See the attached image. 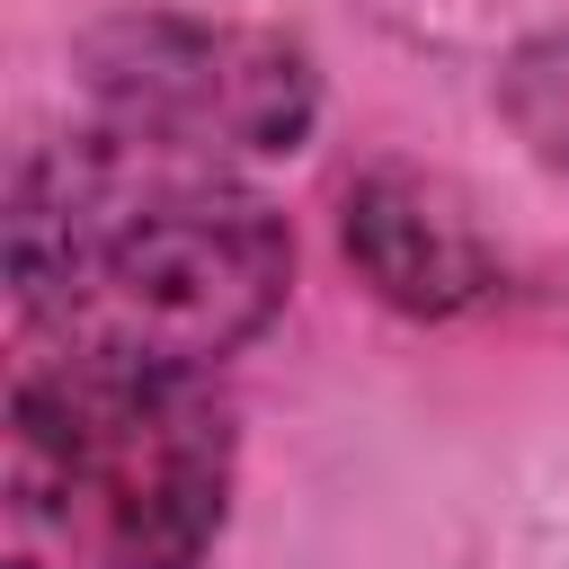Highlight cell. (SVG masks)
<instances>
[{
	"mask_svg": "<svg viewBox=\"0 0 569 569\" xmlns=\"http://www.w3.org/2000/svg\"><path fill=\"white\" fill-rule=\"evenodd\" d=\"M338 240H347V267L365 276V293L409 320H453L498 293V249L471 222L462 187H445L436 169H409V160L365 169L347 187Z\"/></svg>",
	"mask_w": 569,
	"mask_h": 569,
	"instance_id": "277c9868",
	"label": "cell"
},
{
	"mask_svg": "<svg viewBox=\"0 0 569 569\" xmlns=\"http://www.w3.org/2000/svg\"><path fill=\"white\" fill-rule=\"evenodd\" d=\"M240 489V418L196 365L36 347L9 382V498L71 569H204Z\"/></svg>",
	"mask_w": 569,
	"mask_h": 569,
	"instance_id": "7a4b0ae2",
	"label": "cell"
},
{
	"mask_svg": "<svg viewBox=\"0 0 569 569\" xmlns=\"http://www.w3.org/2000/svg\"><path fill=\"white\" fill-rule=\"evenodd\" d=\"M71 89L89 124L187 160H293L320 124V71L293 36L196 18V9H116L80 27Z\"/></svg>",
	"mask_w": 569,
	"mask_h": 569,
	"instance_id": "3957f363",
	"label": "cell"
},
{
	"mask_svg": "<svg viewBox=\"0 0 569 569\" xmlns=\"http://www.w3.org/2000/svg\"><path fill=\"white\" fill-rule=\"evenodd\" d=\"M9 569H36V560H9Z\"/></svg>",
	"mask_w": 569,
	"mask_h": 569,
	"instance_id": "5b68a950",
	"label": "cell"
},
{
	"mask_svg": "<svg viewBox=\"0 0 569 569\" xmlns=\"http://www.w3.org/2000/svg\"><path fill=\"white\" fill-rule=\"evenodd\" d=\"M0 267L36 347L213 373L284 320L293 222L222 160L80 116L18 160Z\"/></svg>",
	"mask_w": 569,
	"mask_h": 569,
	"instance_id": "6da1fadb",
	"label": "cell"
}]
</instances>
